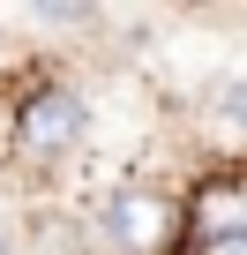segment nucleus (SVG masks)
<instances>
[{
    "label": "nucleus",
    "mask_w": 247,
    "mask_h": 255,
    "mask_svg": "<svg viewBox=\"0 0 247 255\" xmlns=\"http://www.w3.org/2000/svg\"><path fill=\"white\" fill-rule=\"evenodd\" d=\"M97 255H180L187 248V203L158 180H120L90 210Z\"/></svg>",
    "instance_id": "nucleus-1"
},
{
    "label": "nucleus",
    "mask_w": 247,
    "mask_h": 255,
    "mask_svg": "<svg viewBox=\"0 0 247 255\" xmlns=\"http://www.w3.org/2000/svg\"><path fill=\"white\" fill-rule=\"evenodd\" d=\"M0 255H15V233H8V218H0Z\"/></svg>",
    "instance_id": "nucleus-6"
},
{
    "label": "nucleus",
    "mask_w": 247,
    "mask_h": 255,
    "mask_svg": "<svg viewBox=\"0 0 247 255\" xmlns=\"http://www.w3.org/2000/svg\"><path fill=\"white\" fill-rule=\"evenodd\" d=\"M202 255H247V240H225V248H202Z\"/></svg>",
    "instance_id": "nucleus-5"
},
{
    "label": "nucleus",
    "mask_w": 247,
    "mask_h": 255,
    "mask_svg": "<svg viewBox=\"0 0 247 255\" xmlns=\"http://www.w3.org/2000/svg\"><path fill=\"white\" fill-rule=\"evenodd\" d=\"M180 203H187V255L247 240V180L240 173H202Z\"/></svg>",
    "instance_id": "nucleus-3"
},
{
    "label": "nucleus",
    "mask_w": 247,
    "mask_h": 255,
    "mask_svg": "<svg viewBox=\"0 0 247 255\" xmlns=\"http://www.w3.org/2000/svg\"><path fill=\"white\" fill-rule=\"evenodd\" d=\"M82 143H90V98L75 83H38V90L15 98V113H8V150L23 165H68Z\"/></svg>",
    "instance_id": "nucleus-2"
},
{
    "label": "nucleus",
    "mask_w": 247,
    "mask_h": 255,
    "mask_svg": "<svg viewBox=\"0 0 247 255\" xmlns=\"http://www.w3.org/2000/svg\"><path fill=\"white\" fill-rule=\"evenodd\" d=\"M202 120H210V135H217V143L247 150V75L217 83V90H210V105H202Z\"/></svg>",
    "instance_id": "nucleus-4"
}]
</instances>
